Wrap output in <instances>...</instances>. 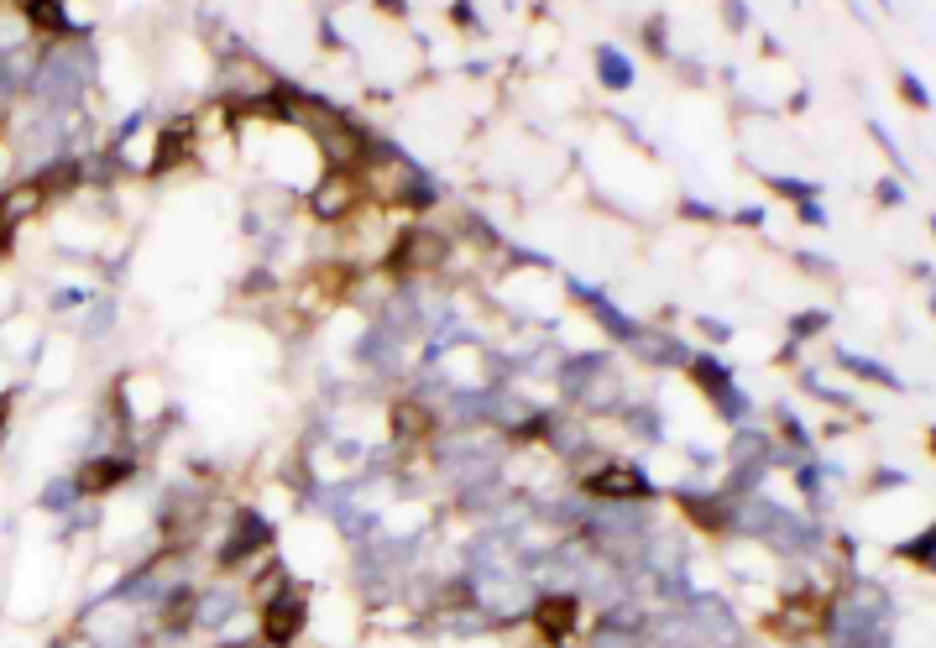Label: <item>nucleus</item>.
Masks as SVG:
<instances>
[{
  "mask_svg": "<svg viewBox=\"0 0 936 648\" xmlns=\"http://www.w3.org/2000/svg\"><path fill=\"white\" fill-rule=\"evenodd\" d=\"M231 648H241V643H231Z\"/></svg>",
  "mask_w": 936,
  "mask_h": 648,
  "instance_id": "obj_8",
  "label": "nucleus"
},
{
  "mask_svg": "<svg viewBox=\"0 0 936 648\" xmlns=\"http://www.w3.org/2000/svg\"><path fill=\"white\" fill-rule=\"evenodd\" d=\"M126 460H95V466H89L84 476H79V486L84 492H105V486H116V481H126Z\"/></svg>",
  "mask_w": 936,
  "mask_h": 648,
  "instance_id": "obj_5",
  "label": "nucleus"
},
{
  "mask_svg": "<svg viewBox=\"0 0 936 648\" xmlns=\"http://www.w3.org/2000/svg\"><path fill=\"white\" fill-rule=\"evenodd\" d=\"M351 199H356V183H351V178H335L330 189L314 194V210H319V215H346Z\"/></svg>",
  "mask_w": 936,
  "mask_h": 648,
  "instance_id": "obj_4",
  "label": "nucleus"
},
{
  "mask_svg": "<svg viewBox=\"0 0 936 648\" xmlns=\"http://www.w3.org/2000/svg\"><path fill=\"white\" fill-rule=\"evenodd\" d=\"M27 16L48 32H68V16H58V6H27Z\"/></svg>",
  "mask_w": 936,
  "mask_h": 648,
  "instance_id": "obj_6",
  "label": "nucleus"
},
{
  "mask_svg": "<svg viewBox=\"0 0 936 648\" xmlns=\"http://www.w3.org/2000/svg\"><path fill=\"white\" fill-rule=\"evenodd\" d=\"M304 628V601L288 596V601H272L267 607V638L272 643H293V633Z\"/></svg>",
  "mask_w": 936,
  "mask_h": 648,
  "instance_id": "obj_2",
  "label": "nucleus"
},
{
  "mask_svg": "<svg viewBox=\"0 0 936 648\" xmlns=\"http://www.w3.org/2000/svg\"><path fill=\"white\" fill-rule=\"evenodd\" d=\"M602 79L607 84H628V63L623 58H602Z\"/></svg>",
  "mask_w": 936,
  "mask_h": 648,
  "instance_id": "obj_7",
  "label": "nucleus"
},
{
  "mask_svg": "<svg viewBox=\"0 0 936 648\" xmlns=\"http://www.w3.org/2000/svg\"><path fill=\"white\" fill-rule=\"evenodd\" d=\"M586 492H602V497H638V492H644V476L623 466V471L591 476V481H586Z\"/></svg>",
  "mask_w": 936,
  "mask_h": 648,
  "instance_id": "obj_3",
  "label": "nucleus"
},
{
  "mask_svg": "<svg viewBox=\"0 0 936 648\" xmlns=\"http://www.w3.org/2000/svg\"><path fill=\"white\" fill-rule=\"evenodd\" d=\"M576 617H581L576 596H544V601H534V628L544 638H565L570 628H576Z\"/></svg>",
  "mask_w": 936,
  "mask_h": 648,
  "instance_id": "obj_1",
  "label": "nucleus"
}]
</instances>
